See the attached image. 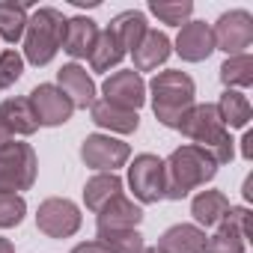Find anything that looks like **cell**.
<instances>
[{
    "instance_id": "6da1fadb",
    "label": "cell",
    "mask_w": 253,
    "mask_h": 253,
    "mask_svg": "<svg viewBox=\"0 0 253 253\" xmlns=\"http://www.w3.org/2000/svg\"><path fill=\"white\" fill-rule=\"evenodd\" d=\"M217 176V164L214 158L194 143H185L179 149L170 152V158L164 161V200H185L194 188H203L206 182H211Z\"/></svg>"
},
{
    "instance_id": "7a4b0ae2",
    "label": "cell",
    "mask_w": 253,
    "mask_h": 253,
    "mask_svg": "<svg viewBox=\"0 0 253 253\" xmlns=\"http://www.w3.org/2000/svg\"><path fill=\"white\" fill-rule=\"evenodd\" d=\"M146 92H152V113L161 125L167 128H176L179 119L197 104V86H194V78L182 69H167V72H158L149 84H146Z\"/></svg>"
},
{
    "instance_id": "3957f363",
    "label": "cell",
    "mask_w": 253,
    "mask_h": 253,
    "mask_svg": "<svg viewBox=\"0 0 253 253\" xmlns=\"http://www.w3.org/2000/svg\"><path fill=\"white\" fill-rule=\"evenodd\" d=\"M176 128H179L188 140H194V146H203V149L214 158L217 167L232 161L235 146H232L229 128L223 125V119H220V113H217L214 104H194V107L179 119Z\"/></svg>"
},
{
    "instance_id": "277c9868",
    "label": "cell",
    "mask_w": 253,
    "mask_h": 253,
    "mask_svg": "<svg viewBox=\"0 0 253 253\" xmlns=\"http://www.w3.org/2000/svg\"><path fill=\"white\" fill-rule=\"evenodd\" d=\"M63 33H66V18L60 9L54 6L33 9L24 30V60L33 66H48L63 48Z\"/></svg>"
},
{
    "instance_id": "5b68a950",
    "label": "cell",
    "mask_w": 253,
    "mask_h": 253,
    "mask_svg": "<svg viewBox=\"0 0 253 253\" xmlns=\"http://www.w3.org/2000/svg\"><path fill=\"white\" fill-rule=\"evenodd\" d=\"M39 173V158L30 143H9L0 149V191L21 194L30 191Z\"/></svg>"
},
{
    "instance_id": "8992f818",
    "label": "cell",
    "mask_w": 253,
    "mask_h": 253,
    "mask_svg": "<svg viewBox=\"0 0 253 253\" xmlns=\"http://www.w3.org/2000/svg\"><path fill=\"white\" fill-rule=\"evenodd\" d=\"M211 39H214V51H223L226 57L247 54V48L253 45V15L247 9L223 12L211 27Z\"/></svg>"
},
{
    "instance_id": "52a82bcc",
    "label": "cell",
    "mask_w": 253,
    "mask_h": 253,
    "mask_svg": "<svg viewBox=\"0 0 253 253\" xmlns=\"http://www.w3.org/2000/svg\"><path fill=\"white\" fill-rule=\"evenodd\" d=\"M164 161L152 152H140L134 155V161L128 164V188L134 194L137 203H158L164 200Z\"/></svg>"
},
{
    "instance_id": "ba28073f",
    "label": "cell",
    "mask_w": 253,
    "mask_h": 253,
    "mask_svg": "<svg viewBox=\"0 0 253 253\" xmlns=\"http://www.w3.org/2000/svg\"><path fill=\"white\" fill-rule=\"evenodd\" d=\"M247 238H250V209L229 206V211L217 223L214 235L206 238L203 253H247Z\"/></svg>"
},
{
    "instance_id": "9c48e42d",
    "label": "cell",
    "mask_w": 253,
    "mask_h": 253,
    "mask_svg": "<svg viewBox=\"0 0 253 253\" xmlns=\"http://www.w3.org/2000/svg\"><path fill=\"white\" fill-rule=\"evenodd\" d=\"M36 229L48 238H69L81 229V209L66 197H48L36 209Z\"/></svg>"
},
{
    "instance_id": "30bf717a",
    "label": "cell",
    "mask_w": 253,
    "mask_h": 253,
    "mask_svg": "<svg viewBox=\"0 0 253 253\" xmlns=\"http://www.w3.org/2000/svg\"><path fill=\"white\" fill-rule=\"evenodd\" d=\"M131 158V146L110 134H86L81 143V161L98 173H116Z\"/></svg>"
},
{
    "instance_id": "8fae6325",
    "label": "cell",
    "mask_w": 253,
    "mask_h": 253,
    "mask_svg": "<svg viewBox=\"0 0 253 253\" xmlns=\"http://www.w3.org/2000/svg\"><path fill=\"white\" fill-rule=\"evenodd\" d=\"M30 101V110L36 116L39 125H45V128H57V125H66L75 113V104L72 98L57 86V84H39L30 89L27 95Z\"/></svg>"
},
{
    "instance_id": "7c38bea8",
    "label": "cell",
    "mask_w": 253,
    "mask_h": 253,
    "mask_svg": "<svg viewBox=\"0 0 253 253\" xmlns=\"http://www.w3.org/2000/svg\"><path fill=\"white\" fill-rule=\"evenodd\" d=\"M101 98L122 107V110H140L146 104V81L134 72V69H122L113 72L104 84H101Z\"/></svg>"
},
{
    "instance_id": "4fadbf2b",
    "label": "cell",
    "mask_w": 253,
    "mask_h": 253,
    "mask_svg": "<svg viewBox=\"0 0 253 253\" xmlns=\"http://www.w3.org/2000/svg\"><path fill=\"white\" fill-rule=\"evenodd\" d=\"M214 51V39H211V24L206 21H188L182 24L179 36H176V54L185 63H203L209 60Z\"/></svg>"
},
{
    "instance_id": "5bb4252c",
    "label": "cell",
    "mask_w": 253,
    "mask_h": 253,
    "mask_svg": "<svg viewBox=\"0 0 253 253\" xmlns=\"http://www.w3.org/2000/svg\"><path fill=\"white\" fill-rule=\"evenodd\" d=\"M95 229H137V223L143 220V209L131 200V197H113L107 206H101V211H95Z\"/></svg>"
},
{
    "instance_id": "9a60e30c",
    "label": "cell",
    "mask_w": 253,
    "mask_h": 253,
    "mask_svg": "<svg viewBox=\"0 0 253 253\" xmlns=\"http://www.w3.org/2000/svg\"><path fill=\"white\" fill-rule=\"evenodd\" d=\"M98 39V24L86 15H75L66 18V33H63V51L72 60H86L95 48Z\"/></svg>"
},
{
    "instance_id": "2e32d148",
    "label": "cell",
    "mask_w": 253,
    "mask_h": 253,
    "mask_svg": "<svg viewBox=\"0 0 253 253\" xmlns=\"http://www.w3.org/2000/svg\"><path fill=\"white\" fill-rule=\"evenodd\" d=\"M89 116L98 128H104L110 134H134L140 128V116L134 110H122V107H116L104 98H95L89 104Z\"/></svg>"
},
{
    "instance_id": "e0dca14e",
    "label": "cell",
    "mask_w": 253,
    "mask_h": 253,
    "mask_svg": "<svg viewBox=\"0 0 253 253\" xmlns=\"http://www.w3.org/2000/svg\"><path fill=\"white\" fill-rule=\"evenodd\" d=\"M57 86L72 98L75 107H89L95 101V81L92 75L78 66V63H66L60 72H57Z\"/></svg>"
},
{
    "instance_id": "ac0fdd59",
    "label": "cell",
    "mask_w": 253,
    "mask_h": 253,
    "mask_svg": "<svg viewBox=\"0 0 253 253\" xmlns=\"http://www.w3.org/2000/svg\"><path fill=\"white\" fill-rule=\"evenodd\" d=\"M170 54H173L170 36L161 33V30H149V33L143 36V42L131 51V57H134V72H137V75H140V72H155L158 66L167 63Z\"/></svg>"
},
{
    "instance_id": "d6986e66",
    "label": "cell",
    "mask_w": 253,
    "mask_h": 253,
    "mask_svg": "<svg viewBox=\"0 0 253 253\" xmlns=\"http://www.w3.org/2000/svg\"><path fill=\"white\" fill-rule=\"evenodd\" d=\"M206 229L197 223H176L158 238V253H203Z\"/></svg>"
},
{
    "instance_id": "ffe728a7",
    "label": "cell",
    "mask_w": 253,
    "mask_h": 253,
    "mask_svg": "<svg viewBox=\"0 0 253 253\" xmlns=\"http://www.w3.org/2000/svg\"><path fill=\"white\" fill-rule=\"evenodd\" d=\"M107 30L119 39V45H122L125 51H134V48L143 42V36L149 33V21H146V15H143L140 9H125V12H119V15L110 21Z\"/></svg>"
},
{
    "instance_id": "44dd1931",
    "label": "cell",
    "mask_w": 253,
    "mask_h": 253,
    "mask_svg": "<svg viewBox=\"0 0 253 253\" xmlns=\"http://www.w3.org/2000/svg\"><path fill=\"white\" fill-rule=\"evenodd\" d=\"M229 211V200L223 191H200L191 200V214L197 220V226H217Z\"/></svg>"
},
{
    "instance_id": "7402d4cb",
    "label": "cell",
    "mask_w": 253,
    "mask_h": 253,
    "mask_svg": "<svg viewBox=\"0 0 253 253\" xmlns=\"http://www.w3.org/2000/svg\"><path fill=\"white\" fill-rule=\"evenodd\" d=\"M0 122L6 125V128L21 137H30L36 128H39V122L30 110V101L27 98H6V101H0Z\"/></svg>"
},
{
    "instance_id": "603a6c76",
    "label": "cell",
    "mask_w": 253,
    "mask_h": 253,
    "mask_svg": "<svg viewBox=\"0 0 253 253\" xmlns=\"http://www.w3.org/2000/svg\"><path fill=\"white\" fill-rule=\"evenodd\" d=\"M119 194H122V179L116 173H95L84 185V203L89 211H101V206H107Z\"/></svg>"
},
{
    "instance_id": "cb8c5ba5",
    "label": "cell",
    "mask_w": 253,
    "mask_h": 253,
    "mask_svg": "<svg viewBox=\"0 0 253 253\" xmlns=\"http://www.w3.org/2000/svg\"><path fill=\"white\" fill-rule=\"evenodd\" d=\"M30 18V3H12V0H0V39L3 42H18L24 39Z\"/></svg>"
},
{
    "instance_id": "d4e9b609",
    "label": "cell",
    "mask_w": 253,
    "mask_h": 253,
    "mask_svg": "<svg viewBox=\"0 0 253 253\" xmlns=\"http://www.w3.org/2000/svg\"><path fill=\"white\" fill-rule=\"evenodd\" d=\"M214 107H217V113H220L226 128H247V122L253 116V107H250L247 95L238 92V89H226Z\"/></svg>"
},
{
    "instance_id": "484cf974",
    "label": "cell",
    "mask_w": 253,
    "mask_h": 253,
    "mask_svg": "<svg viewBox=\"0 0 253 253\" xmlns=\"http://www.w3.org/2000/svg\"><path fill=\"white\" fill-rule=\"evenodd\" d=\"M125 54H128V51L119 45V39L110 30H98L95 48L89 54V66H92V72H110V69H116L125 60Z\"/></svg>"
},
{
    "instance_id": "4316f807",
    "label": "cell",
    "mask_w": 253,
    "mask_h": 253,
    "mask_svg": "<svg viewBox=\"0 0 253 253\" xmlns=\"http://www.w3.org/2000/svg\"><path fill=\"white\" fill-rule=\"evenodd\" d=\"M95 241L107 250V253H140L146 244H143V235L137 229H104L95 235Z\"/></svg>"
},
{
    "instance_id": "83f0119b",
    "label": "cell",
    "mask_w": 253,
    "mask_h": 253,
    "mask_svg": "<svg viewBox=\"0 0 253 253\" xmlns=\"http://www.w3.org/2000/svg\"><path fill=\"white\" fill-rule=\"evenodd\" d=\"M220 81L226 89H247L253 84V57L250 54H238V57H226V63L220 66Z\"/></svg>"
},
{
    "instance_id": "f1b7e54d",
    "label": "cell",
    "mask_w": 253,
    "mask_h": 253,
    "mask_svg": "<svg viewBox=\"0 0 253 253\" xmlns=\"http://www.w3.org/2000/svg\"><path fill=\"white\" fill-rule=\"evenodd\" d=\"M149 12L155 18H161L164 24L170 27H182L191 21V12H194V3L191 0H179V3H158V0H152L149 3Z\"/></svg>"
},
{
    "instance_id": "f546056e",
    "label": "cell",
    "mask_w": 253,
    "mask_h": 253,
    "mask_svg": "<svg viewBox=\"0 0 253 253\" xmlns=\"http://www.w3.org/2000/svg\"><path fill=\"white\" fill-rule=\"evenodd\" d=\"M27 214V200L21 194L0 191V229H12L24 220Z\"/></svg>"
},
{
    "instance_id": "4dcf8cb0",
    "label": "cell",
    "mask_w": 253,
    "mask_h": 253,
    "mask_svg": "<svg viewBox=\"0 0 253 253\" xmlns=\"http://www.w3.org/2000/svg\"><path fill=\"white\" fill-rule=\"evenodd\" d=\"M21 75H24V57L15 48L0 51V92L9 89L12 84H18Z\"/></svg>"
},
{
    "instance_id": "1f68e13d",
    "label": "cell",
    "mask_w": 253,
    "mask_h": 253,
    "mask_svg": "<svg viewBox=\"0 0 253 253\" xmlns=\"http://www.w3.org/2000/svg\"><path fill=\"white\" fill-rule=\"evenodd\" d=\"M241 158L253 161V131H244V137H241Z\"/></svg>"
},
{
    "instance_id": "d6a6232c",
    "label": "cell",
    "mask_w": 253,
    "mask_h": 253,
    "mask_svg": "<svg viewBox=\"0 0 253 253\" xmlns=\"http://www.w3.org/2000/svg\"><path fill=\"white\" fill-rule=\"evenodd\" d=\"M72 253H107L98 241H84V244H78V247H72Z\"/></svg>"
},
{
    "instance_id": "836d02e7",
    "label": "cell",
    "mask_w": 253,
    "mask_h": 253,
    "mask_svg": "<svg viewBox=\"0 0 253 253\" xmlns=\"http://www.w3.org/2000/svg\"><path fill=\"white\" fill-rule=\"evenodd\" d=\"M12 140H15V137H12V131L6 128V125H3V122H0V149H3V146H9Z\"/></svg>"
},
{
    "instance_id": "e575fe53",
    "label": "cell",
    "mask_w": 253,
    "mask_h": 253,
    "mask_svg": "<svg viewBox=\"0 0 253 253\" xmlns=\"http://www.w3.org/2000/svg\"><path fill=\"white\" fill-rule=\"evenodd\" d=\"M241 194H244V200H247V203L253 200V176H247V179H244V191H241Z\"/></svg>"
},
{
    "instance_id": "d590c367",
    "label": "cell",
    "mask_w": 253,
    "mask_h": 253,
    "mask_svg": "<svg viewBox=\"0 0 253 253\" xmlns=\"http://www.w3.org/2000/svg\"><path fill=\"white\" fill-rule=\"evenodd\" d=\"M0 253H15V247H12L9 238H0Z\"/></svg>"
},
{
    "instance_id": "8d00e7d4",
    "label": "cell",
    "mask_w": 253,
    "mask_h": 253,
    "mask_svg": "<svg viewBox=\"0 0 253 253\" xmlns=\"http://www.w3.org/2000/svg\"><path fill=\"white\" fill-rule=\"evenodd\" d=\"M140 253H158V247H143Z\"/></svg>"
}]
</instances>
